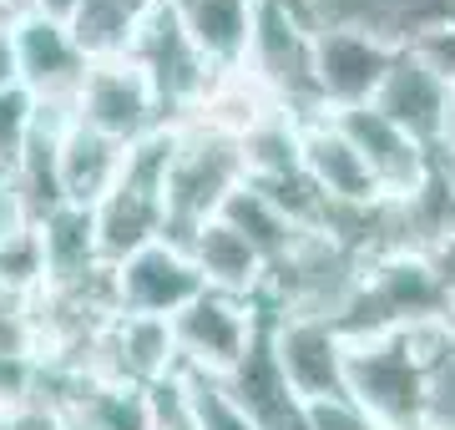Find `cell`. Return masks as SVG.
I'll list each match as a JSON object with an SVG mask.
<instances>
[{
	"label": "cell",
	"mask_w": 455,
	"mask_h": 430,
	"mask_svg": "<svg viewBox=\"0 0 455 430\" xmlns=\"http://www.w3.org/2000/svg\"><path fill=\"white\" fill-rule=\"evenodd\" d=\"M122 157L127 147L112 137L92 132L82 122H66L61 152H56V172H61V203L71 208H97L122 178Z\"/></svg>",
	"instance_id": "obj_18"
},
{
	"label": "cell",
	"mask_w": 455,
	"mask_h": 430,
	"mask_svg": "<svg viewBox=\"0 0 455 430\" xmlns=\"http://www.w3.org/2000/svg\"><path fill=\"white\" fill-rule=\"evenodd\" d=\"M370 107L385 116V122H395V127H400L420 152H430V157L455 147V86H445L435 71L425 67V61H415L405 46L395 51V61H390V71H385V82H379Z\"/></svg>",
	"instance_id": "obj_8"
},
{
	"label": "cell",
	"mask_w": 455,
	"mask_h": 430,
	"mask_svg": "<svg viewBox=\"0 0 455 430\" xmlns=\"http://www.w3.org/2000/svg\"><path fill=\"white\" fill-rule=\"evenodd\" d=\"M147 11H137L132 0H82V11H76V20L66 31H71V41H76V51L86 61H112V56L127 51L132 26Z\"/></svg>",
	"instance_id": "obj_23"
},
{
	"label": "cell",
	"mask_w": 455,
	"mask_h": 430,
	"mask_svg": "<svg viewBox=\"0 0 455 430\" xmlns=\"http://www.w3.org/2000/svg\"><path fill=\"white\" fill-rule=\"evenodd\" d=\"M76 11H82V0H26V16L56 20V26H71Z\"/></svg>",
	"instance_id": "obj_30"
},
{
	"label": "cell",
	"mask_w": 455,
	"mask_h": 430,
	"mask_svg": "<svg viewBox=\"0 0 455 430\" xmlns=\"http://www.w3.org/2000/svg\"><path fill=\"white\" fill-rule=\"evenodd\" d=\"M11 41H16V76L20 92L41 107H71L76 86L86 76V61L71 31L41 16H16L11 20Z\"/></svg>",
	"instance_id": "obj_12"
},
{
	"label": "cell",
	"mask_w": 455,
	"mask_h": 430,
	"mask_svg": "<svg viewBox=\"0 0 455 430\" xmlns=\"http://www.w3.org/2000/svg\"><path fill=\"white\" fill-rule=\"evenodd\" d=\"M425 339V415L420 430H455V324L435 319L420 330Z\"/></svg>",
	"instance_id": "obj_22"
},
{
	"label": "cell",
	"mask_w": 455,
	"mask_h": 430,
	"mask_svg": "<svg viewBox=\"0 0 455 430\" xmlns=\"http://www.w3.org/2000/svg\"><path fill=\"white\" fill-rule=\"evenodd\" d=\"M420 259H425V268H430V279L440 283V294H445V304H451V315H455V228L440 233L435 243H425Z\"/></svg>",
	"instance_id": "obj_28"
},
{
	"label": "cell",
	"mask_w": 455,
	"mask_h": 430,
	"mask_svg": "<svg viewBox=\"0 0 455 430\" xmlns=\"http://www.w3.org/2000/svg\"><path fill=\"white\" fill-rule=\"evenodd\" d=\"M31 116H36V101L20 86L0 92V172H11V163L20 157V142L31 132Z\"/></svg>",
	"instance_id": "obj_26"
},
{
	"label": "cell",
	"mask_w": 455,
	"mask_h": 430,
	"mask_svg": "<svg viewBox=\"0 0 455 430\" xmlns=\"http://www.w3.org/2000/svg\"><path fill=\"white\" fill-rule=\"evenodd\" d=\"M107 279H112L116 315L172 319L178 309H188V304L203 294V279H197L188 249H182V243H167V238H152V243L137 249L132 259L112 264Z\"/></svg>",
	"instance_id": "obj_9"
},
{
	"label": "cell",
	"mask_w": 455,
	"mask_h": 430,
	"mask_svg": "<svg viewBox=\"0 0 455 430\" xmlns=\"http://www.w3.org/2000/svg\"><path fill=\"white\" fill-rule=\"evenodd\" d=\"M299 172L314 182V193L329 203V213H349V208H374L385 203L379 182L370 178V167L359 163V152L349 147V137L334 127V116H309L299 127Z\"/></svg>",
	"instance_id": "obj_13"
},
{
	"label": "cell",
	"mask_w": 455,
	"mask_h": 430,
	"mask_svg": "<svg viewBox=\"0 0 455 430\" xmlns=\"http://www.w3.org/2000/svg\"><path fill=\"white\" fill-rule=\"evenodd\" d=\"M182 249H188V259H193L203 289H212V294L259 299L263 283H268V264L259 259V249L248 243L243 233L228 228L223 218H208Z\"/></svg>",
	"instance_id": "obj_16"
},
{
	"label": "cell",
	"mask_w": 455,
	"mask_h": 430,
	"mask_svg": "<svg viewBox=\"0 0 455 430\" xmlns=\"http://www.w3.org/2000/svg\"><path fill=\"white\" fill-rule=\"evenodd\" d=\"M425 324L344 339V400L379 430H420L425 415Z\"/></svg>",
	"instance_id": "obj_1"
},
{
	"label": "cell",
	"mask_w": 455,
	"mask_h": 430,
	"mask_svg": "<svg viewBox=\"0 0 455 430\" xmlns=\"http://www.w3.org/2000/svg\"><path fill=\"white\" fill-rule=\"evenodd\" d=\"M243 152L238 142L193 122H178V152L167 163L163 182V238L188 243L208 218H218L223 198L243 182Z\"/></svg>",
	"instance_id": "obj_3"
},
{
	"label": "cell",
	"mask_w": 455,
	"mask_h": 430,
	"mask_svg": "<svg viewBox=\"0 0 455 430\" xmlns=\"http://www.w3.org/2000/svg\"><path fill=\"white\" fill-rule=\"evenodd\" d=\"M122 56L147 76V86H152V97H157V107H163L167 122H182V116L203 101L208 82L218 76V71L203 61V51L188 41V31L178 26V16L167 11V0L152 5V11L132 26V41H127Z\"/></svg>",
	"instance_id": "obj_5"
},
{
	"label": "cell",
	"mask_w": 455,
	"mask_h": 430,
	"mask_svg": "<svg viewBox=\"0 0 455 430\" xmlns=\"http://www.w3.org/2000/svg\"><path fill=\"white\" fill-rule=\"evenodd\" d=\"M11 86H20V76H16V41H11V26L0 20V92H11Z\"/></svg>",
	"instance_id": "obj_31"
},
{
	"label": "cell",
	"mask_w": 455,
	"mask_h": 430,
	"mask_svg": "<svg viewBox=\"0 0 455 430\" xmlns=\"http://www.w3.org/2000/svg\"><path fill=\"white\" fill-rule=\"evenodd\" d=\"M405 51L415 56V61H425L445 86H455V16L425 20L420 31L405 36Z\"/></svg>",
	"instance_id": "obj_25"
},
{
	"label": "cell",
	"mask_w": 455,
	"mask_h": 430,
	"mask_svg": "<svg viewBox=\"0 0 455 430\" xmlns=\"http://www.w3.org/2000/svg\"><path fill=\"white\" fill-rule=\"evenodd\" d=\"M268 349L278 375L304 405L344 400V334L329 319L268 315Z\"/></svg>",
	"instance_id": "obj_10"
},
{
	"label": "cell",
	"mask_w": 455,
	"mask_h": 430,
	"mask_svg": "<svg viewBox=\"0 0 455 430\" xmlns=\"http://www.w3.org/2000/svg\"><path fill=\"white\" fill-rule=\"evenodd\" d=\"M263 315H268L263 299H233V294L203 289L188 309H178V315L167 319L178 364L193 370V375H218V380H223L228 370L248 354Z\"/></svg>",
	"instance_id": "obj_6"
},
{
	"label": "cell",
	"mask_w": 455,
	"mask_h": 430,
	"mask_svg": "<svg viewBox=\"0 0 455 430\" xmlns=\"http://www.w3.org/2000/svg\"><path fill=\"white\" fill-rule=\"evenodd\" d=\"M36 243H41V274L46 289H76L92 283L101 274V253H97V228H92V208H71L61 203L56 213H46L36 223Z\"/></svg>",
	"instance_id": "obj_17"
},
{
	"label": "cell",
	"mask_w": 455,
	"mask_h": 430,
	"mask_svg": "<svg viewBox=\"0 0 455 430\" xmlns=\"http://www.w3.org/2000/svg\"><path fill=\"white\" fill-rule=\"evenodd\" d=\"M451 319V304L430 279L420 253L395 249L374 253L359 264V289L339 319L344 339H364V334H390V330H415V324H435Z\"/></svg>",
	"instance_id": "obj_4"
},
{
	"label": "cell",
	"mask_w": 455,
	"mask_h": 430,
	"mask_svg": "<svg viewBox=\"0 0 455 430\" xmlns=\"http://www.w3.org/2000/svg\"><path fill=\"white\" fill-rule=\"evenodd\" d=\"M299 116H289L283 107H268V112L238 137V152H243V172L248 182H268V178H283L299 167Z\"/></svg>",
	"instance_id": "obj_21"
},
{
	"label": "cell",
	"mask_w": 455,
	"mask_h": 430,
	"mask_svg": "<svg viewBox=\"0 0 455 430\" xmlns=\"http://www.w3.org/2000/svg\"><path fill=\"white\" fill-rule=\"evenodd\" d=\"M440 163H445V178H451V187H455V147L440 152Z\"/></svg>",
	"instance_id": "obj_32"
},
{
	"label": "cell",
	"mask_w": 455,
	"mask_h": 430,
	"mask_svg": "<svg viewBox=\"0 0 455 430\" xmlns=\"http://www.w3.org/2000/svg\"><path fill=\"white\" fill-rule=\"evenodd\" d=\"M395 41L374 31H355V26H324L314 31V82H319V101L324 112H344V107H370L385 71L395 61Z\"/></svg>",
	"instance_id": "obj_11"
},
{
	"label": "cell",
	"mask_w": 455,
	"mask_h": 430,
	"mask_svg": "<svg viewBox=\"0 0 455 430\" xmlns=\"http://www.w3.org/2000/svg\"><path fill=\"white\" fill-rule=\"evenodd\" d=\"M334 127L349 137V147L359 152V163L370 167V178L379 182L385 198H410L415 187L430 172V152H420L395 122L374 112V107H344V112H329Z\"/></svg>",
	"instance_id": "obj_14"
},
{
	"label": "cell",
	"mask_w": 455,
	"mask_h": 430,
	"mask_svg": "<svg viewBox=\"0 0 455 430\" xmlns=\"http://www.w3.org/2000/svg\"><path fill=\"white\" fill-rule=\"evenodd\" d=\"M147 430H197L193 420H188V410H182L178 375L147 390Z\"/></svg>",
	"instance_id": "obj_27"
},
{
	"label": "cell",
	"mask_w": 455,
	"mask_h": 430,
	"mask_svg": "<svg viewBox=\"0 0 455 430\" xmlns=\"http://www.w3.org/2000/svg\"><path fill=\"white\" fill-rule=\"evenodd\" d=\"M238 71L299 122L324 116L319 82H314V31L289 0H259L253 5V31H248V51Z\"/></svg>",
	"instance_id": "obj_2"
},
{
	"label": "cell",
	"mask_w": 455,
	"mask_h": 430,
	"mask_svg": "<svg viewBox=\"0 0 455 430\" xmlns=\"http://www.w3.org/2000/svg\"><path fill=\"white\" fill-rule=\"evenodd\" d=\"M218 218H223V223H228L233 233H243L248 243L259 249V259H263L268 268H274L278 259H283V253L293 249V238H299V228H293L289 218L278 213L274 203H268V193H263L259 182H248V178L223 198Z\"/></svg>",
	"instance_id": "obj_20"
},
{
	"label": "cell",
	"mask_w": 455,
	"mask_h": 430,
	"mask_svg": "<svg viewBox=\"0 0 455 430\" xmlns=\"http://www.w3.org/2000/svg\"><path fill=\"white\" fill-rule=\"evenodd\" d=\"M31 213H26V203H20L16 182H11V172H0V243L5 238H20V233H31Z\"/></svg>",
	"instance_id": "obj_29"
},
{
	"label": "cell",
	"mask_w": 455,
	"mask_h": 430,
	"mask_svg": "<svg viewBox=\"0 0 455 430\" xmlns=\"http://www.w3.org/2000/svg\"><path fill=\"white\" fill-rule=\"evenodd\" d=\"M289 5H293V0H289Z\"/></svg>",
	"instance_id": "obj_33"
},
{
	"label": "cell",
	"mask_w": 455,
	"mask_h": 430,
	"mask_svg": "<svg viewBox=\"0 0 455 430\" xmlns=\"http://www.w3.org/2000/svg\"><path fill=\"white\" fill-rule=\"evenodd\" d=\"M253 5L259 0H167V11L178 16V26L212 71H238L253 31Z\"/></svg>",
	"instance_id": "obj_19"
},
{
	"label": "cell",
	"mask_w": 455,
	"mask_h": 430,
	"mask_svg": "<svg viewBox=\"0 0 455 430\" xmlns=\"http://www.w3.org/2000/svg\"><path fill=\"white\" fill-rule=\"evenodd\" d=\"M178 395H182V410L197 430H253L248 415L233 405L228 385L218 375H193V370H178Z\"/></svg>",
	"instance_id": "obj_24"
},
{
	"label": "cell",
	"mask_w": 455,
	"mask_h": 430,
	"mask_svg": "<svg viewBox=\"0 0 455 430\" xmlns=\"http://www.w3.org/2000/svg\"><path fill=\"white\" fill-rule=\"evenodd\" d=\"M71 122H82L92 132L112 137L122 147L132 142H142L147 132H157L167 127L163 107L152 97V86L137 67H132L127 56H112V61H92L76 86V97H71Z\"/></svg>",
	"instance_id": "obj_7"
},
{
	"label": "cell",
	"mask_w": 455,
	"mask_h": 430,
	"mask_svg": "<svg viewBox=\"0 0 455 430\" xmlns=\"http://www.w3.org/2000/svg\"><path fill=\"white\" fill-rule=\"evenodd\" d=\"M223 385H228V395H233V405L248 415L253 430H314L309 405L293 395L289 380L278 375V364H274V349H268V315H263L248 354L223 375Z\"/></svg>",
	"instance_id": "obj_15"
}]
</instances>
